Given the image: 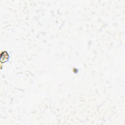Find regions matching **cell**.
<instances>
[{
  "mask_svg": "<svg viewBox=\"0 0 125 125\" xmlns=\"http://www.w3.org/2000/svg\"><path fill=\"white\" fill-rule=\"evenodd\" d=\"M0 62L2 63H4L7 61H8L9 59V56L7 52L6 51L2 52L0 54Z\"/></svg>",
  "mask_w": 125,
  "mask_h": 125,
  "instance_id": "cell-1",
  "label": "cell"
}]
</instances>
